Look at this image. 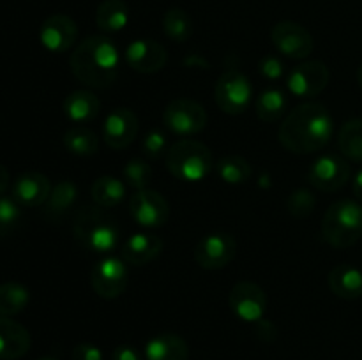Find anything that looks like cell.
I'll use <instances>...</instances> for the list:
<instances>
[{
	"label": "cell",
	"instance_id": "1",
	"mask_svg": "<svg viewBox=\"0 0 362 360\" xmlns=\"http://www.w3.org/2000/svg\"><path fill=\"white\" fill-rule=\"evenodd\" d=\"M334 120L324 104L306 102L286 115L279 127V141L286 150L306 155L318 152L331 141Z\"/></svg>",
	"mask_w": 362,
	"mask_h": 360
},
{
	"label": "cell",
	"instance_id": "2",
	"mask_svg": "<svg viewBox=\"0 0 362 360\" xmlns=\"http://www.w3.org/2000/svg\"><path fill=\"white\" fill-rule=\"evenodd\" d=\"M69 66L74 78L85 87L108 88L119 76V49L105 35H90L71 53Z\"/></svg>",
	"mask_w": 362,
	"mask_h": 360
},
{
	"label": "cell",
	"instance_id": "3",
	"mask_svg": "<svg viewBox=\"0 0 362 360\" xmlns=\"http://www.w3.org/2000/svg\"><path fill=\"white\" fill-rule=\"evenodd\" d=\"M73 232L81 247L101 254L115 249L120 236L117 221L99 205H87L78 210Z\"/></svg>",
	"mask_w": 362,
	"mask_h": 360
},
{
	"label": "cell",
	"instance_id": "4",
	"mask_svg": "<svg viewBox=\"0 0 362 360\" xmlns=\"http://www.w3.org/2000/svg\"><path fill=\"white\" fill-rule=\"evenodd\" d=\"M322 236L329 246L346 249L362 236V207L352 200H339L327 208L322 219Z\"/></svg>",
	"mask_w": 362,
	"mask_h": 360
},
{
	"label": "cell",
	"instance_id": "5",
	"mask_svg": "<svg viewBox=\"0 0 362 360\" xmlns=\"http://www.w3.org/2000/svg\"><path fill=\"white\" fill-rule=\"evenodd\" d=\"M166 166L175 179L202 182L212 172V154L207 145L197 140H179L168 148Z\"/></svg>",
	"mask_w": 362,
	"mask_h": 360
},
{
	"label": "cell",
	"instance_id": "6",
	"mask_svg": "<svg viewBox=\"0 0 362 360\" xmlns=\"http://www.w3.org/2000/svg\"><path fill=\"white\" fill-rule=\"evenodd\" d=\"M214 99L219 109L228 115H240L250 108L253 101L251 81L239 69H228L216 81Z\"/></svg>",
	"mask_w": 362,
	"mask_h": 360
},
{
	"label": "cell",
	"instance_id": "7",
	"mask_svg": "<svg viewBox=\"0 0 362 360\" xmlns=\"http://www.w3.org/2000/svg\"><path fill=\"white\" fill-rule=\"evenodd\" d=\"M163 124L173 134L194 136L207 126V112L200 102L193 99H173L163 113Z\"/></svg>",
	"mask_w": 362,
	"mask_h": 360
},
{
	"label": "cell",
	"instance_id": "8",
	"mask_svg": "<svg viewBox=\"0 0 362 360\" xmlns=\"http://www.w3.org/2000/svg\"><path fill=\"white\" fill-rule=\"evenodd\" d=\"M228 302L233 314L246 323L260 321L267 311V295L253 281L237 282L230 292Z\"/></svg>",
	"mask_w": 362,
	"mask_h": 360
},
{
	"label": "cell",
	"instance_id": "9",
	"mask_svg": "<svg viewBox=\"0 0 362 360\" xmlns=\"http://www.w3.org/2000/svg\"><path fill=\"white\" fill-rule=\"evenodd\" d=\"M311 186L324 193H334L350 180V164L336 154H325L313 162L308 172Z\"/></svg>",
	"mask_w": 362,
	"mask_h": 360
},
{
	"label": "cell",
	"instance_id": "10",
	"mask_svg": "<svg viewBox=\"0 0 362 360\" xmlns=\"http://www.w3.org/2000/svg\"><path fill=\"white\" fill-rule=\"evenodd\" d=\"M235 239L228 233L205 235L194 247V261L205 270H218L226 267L235 258Z\"/></svg>",
	"mask_w": 362,
	"mask_h": 360
},
{
	"label": "cell",
	"instance_id": "11",
	"mask_svg": "<svg viewBox=\"0 0 362 360\" xmlns=\"http://www.w3.org/2000/svg\"><path fill=\"white\" fill-rule=\"evenodd\" d=\"M129 214L134 221L145 228H159L170 217V205L158 191L141 189L131 196Z\"/></svg>",
	"mask_w": 362,
	"mask_h": 360
},
{
	"label": "cell",
	"instance_id": "12",
	"mask_svg": "<svg viewBox=\"0 0 362 360\" xmlns=\"http://www.w3.org/2000/svg\"><path fill=\"white\" fill-rule=\"evenodd\" d=\"M92 288L98 296L106 300L117 299L127 288V268L120 258L108 256L92 268Z\"/></svg>",
	"mask_w": 362,
	"mask_h": 360
},
{
	"label": "cell",
	"instance_id": "13",
	"mask_svg": "<svg viewBox=\"0 0 362 360\" xmlns=\"http://www.w3.org/2000/svg\"><path fill=\"white\" fill-rule=\"evenodd\" d=\"M276 49L288 59L303 60L313 52V37L303 25L296 21H279L271 32Z\"/></svg>",
	"mask_w": 362,
	"mask_h": 360
},
{
	"label": "cell",
	"instance_id": "14",
	"mask_svg": "<svg viewBox=\"0 0 362 360\" xmlns=\"http://www.w3.org/2000/svg\"><path fill=\"white\" fill-rule=\"evenodd\" d=\"M331 80L327 66L320 60H310L290 73L288 88L296 97H317L325 90Z\"/></svg>",
	"mask_w": 362,
	"mask_h": 360
},
{
	"label": "cell",
	"instance_id": "15",
	"mask_svg": "<svg viewBox=\"0 0 362 360\" xmlns=\"http://www.w3.org/2000/svg\"><path fill=\"white\" fill-rule=\"evenodd\" d=\"M138 129H140L138 116L127 108H117L108 113L103 124V138L110 148L122 150L136 140Z\"/></svg>",
	"mask_w": 362,
	"mask_h": 360
},
{
	"label": "cell",
	"instance_id": "16",
	"mask_svg": "<svg viewBox=\"0 0 362 360\" xmlns=\"http://www.w3.org/2000/svg\"><path fill=\"white\" fill-rule=\"evenodd\" d=\"M41 44L52 53H64L73 48L78 39V27L73 18L66 14H53L46 18L39 30Z\"/></svg>",
	"mask_w": 362,
	"mask_h": 360
},
{
	"label": "cell",
	"instance_id": "17",
	"mask_svg": "<svg viewBox=\"0 0 362 360\" xmlns=\"http://www.w3.org/2000/svg\"><path fill=\"white\" fill-rule=\"evenodd\" d=\"M168 55L163 44L151 39L133 41L126 49V62L133 71L141 74H154L165 67Z\"/></svg>",
	"mask_w": 362,
	"mask_h": 360
},
{
	"label": "cell",
	"instance_id": "18",
	"mask_svg": "<svg viewBox=\"0 0 362 360\" xmlns=\"http://www.w3.org/2000/svg\"><path fill=\"white\" fill-rule=\"evenodd\" d=\"M52 182L39 172H27L13 184V198L21 207H41L52 193Z\"/></svg>",
	"mask_w": 362,
	"mask_h": 360
},
{
	"label": "cell",
	"instance_id": "19",
	"mask_svg": "<svg viewBox=\"0 0 362 360\" xmlns=\"http://www.w3.org/2000/svg\"><path fill=\"white\" fill-rule=\"evenodd\" d=\"M32 339L27 328L11 316L0 314V360H16L27 355Z\"/></svg>",
	"mask_w": 362,
	"mask_h": 360
},
{
	"label": "cell",
	"instance_id": "20",
	"mask_svg": "<svg viewBox=\"0 0 362 360\" xmlns=\"http://www.w3.org/2000/svg\"><path fill=\"white\" fill-rule=\"evenodd\" d=\"M163 251V240L151 233H134L124 242L120 256L126 263L141 267L156 260Z\"/></svg>",
	"mask_w": 362,
	"mask_h": 360
},
{
	"label": "cell",
	"instance_id": "21",
	"mask_svg": "<svg viewBox=\"0 0 362 360\" xmlns=\"http://www.w3.org/2000/svg\"><path fill=\"white\" fill-rule=\"evenodd\" d=\"M145 360H189V346L177 334H159L145 346Z\"/></svg>",
	"mask_w": 362,
	"mask_h": 360
},
{
	"label": "cell",
	"instance_id": "22",
	"mask_svg": "<svg viewBox=\"0 0 362 360\" xmlns=\"http://www.w3.org/2000/svg\"><path fill=\"white\" fill-rule=\"evenodd\" d=\"M329 288L343 300H356L362 296V272L352 265H338L329 274Z\"/></svg>",
	"mask_w": 362,
	"mask_h": 360
},
{
	"label": "cell",
	"instance_id": "23",
	"mask_svg": "<svg viewBox=\"0 0 362 360\" xmlns=\"http://www.w3.org/2000/svg\"><path fill=\"white\" fill-rule=\"evenodd\" d=\"M101 112V101L90 90H74L64 101V113L69 120L76 124H85L94 120Z\"/></svg>",
	"mask_w": 362,
	"mask_h": 360
},
{
	"label": "cell",
	"instance_id": "24",
	"mask_svg": "<svg viewBox=\"0 0 362 360\" xmlns=\"http://www.w3.org/2000/svg\"><path fill=\"white\" fill-rule=\"evenodd\" d=\"M78 198V187L71 180H60L46 200L45 215L49 221H59L73 208Z\"/></svg>",
	"mask_w": 362,
	"mask_h": 360
},
{
	"label": "cell",
	"instance_id": "25",
	"mask_svg": "<svg viewBox=\"0 0 362 360\" xmlns=\"http://www.w3.org/2000/svg\"><path fill=\"white\" fill-rule=\"evenodd\" d=\"M129 20V9L124 0H103L95 11V23L103 32L122 30Z\"/></svg>",
	"mask_w": 362,
	"mask_h": 360
},
{
	"label": "cell",
	"instance_id": "26",
	"mask_svg": "<svg viewBox=\"0 0 362 360\" xmlns=\"http://www.w3.org/2000/svg\"><path fill=\"white\" fill-rule=\"evenodd\" d=\"M92 200L103 208H113L126 198V186L115 176H99L90 187Z\"/></svg>",
	"mask_w": 362,
	"mask_h": 360
},
{
	"label": "cell",
	"instance_id": "27",
	"mask_svg": "<svg viewBox=\"0 0 362 360\" xmlns=\"http://www.w3.org/2000/svg\"><path fill=\"white\" fill-rule=\"evenodd\" d=\"M64 147L74 155L80 157H90L98 154L99 150V138L94 131L83 126H74L64 134Z\"/></svg>",
	"mask_w": 362,
	"mask_h": 360
},
{
	"label": "cell",
	"instance_id": "28",
	"mask_svg": "<svg viewBox=\"0 0 362 360\" xmlns=\"http://www.w3.org/2000/svg\"><path fill=\"white\" fill-rule=\"evenodd\" d=\"M30 293L20 282H4L0 284V314L2 316H16L23 313L28 306Z\"/></svg>",
	"mask_w": 362,
	"mask_h": 360
},
{
	"label": "cell",
	"instance_id": "29",
	"mask_svg": "<svg viewBox=\"0 0 362 360\" xmlns=\"http://www.w3.org/2000/svg\"><path fill=\"white\" fill-rule=\"evenodd\" d=\"M338 145L341 154L354 162H362V119H352L339 129Z\"/></svg>",
	"mask_w": 362,
	"mask_h": 360
},
{
	"label": "cell",
	"instance_id": "30",
	"mask_svg": "<svg viewBox=\"0 0 362 360\" xmlns=\"http://www.w3.org/2000/svg\"><path fill=\"white\" fill-rule=\"evenodd\" d=\"M286 97L278 88H267L255 101V112L264 122H276L286 112Z\"/></svg>",
	"mask_w": 362,
	"mask_h": 360
},
{
	"label": "cell",
	"instance_id": "31",
	"mask_svg": "<svg viewBox=\"0 0 362 360\" xmlns=\"http://www.w3.org/2000/svg\"><path fill=\"white\" fill-rule=\"evenodd\" d=\"M163 30L172 41L184 42L193 35V20L186 11L173 7V9L166 11L165 18H163Z\"/></svg>",
	"mask_w": 362,
	"mask_h": 360
},
{
	"label": "cell",
	"instance_id": "32",
	"mask_svg": "<svg viewBox=\"0 0 362 360\" xmlns=\"http://www.w3.org/2000/svg\"><path fill=\"white\" fill-rule=\"evenodd\" d=\"M218 175L226 184H246L251 179V166L243 155H226L218 162Z\"/></svg>",
	"mask_w": 362,
	"mask_h": 360
},
{
	"label": "cell",
	"instance_id": "33",
	"mask_svg": "<svg viewBox=\"0 0 362 360\" xmlns=\"http://www.w3.org/2000/svg\"><path fill=\"white\" fill-rule=\"evenodd\" d=\"M122 176L126 184L133 189L141 191L147 189L148 184L152 182V168L148 162L141 161V159H131L122 169Z\"/></svg>",
	"mask_w": 362,
	"mask_h": 360
},
{
	"label": "cell",
	"instance_id": "34",
	"mask_svg": "<svg viewBox=\"0 0 362 360\" xmlns=\"http://www.w3.org/2000/svg\"><path fill=\"white\" fill-rule=\"evenodd\" d=\"M317 200H315L313 194L308 189H297L286 200V208H288L290 214L297 219H304L313 212Z\"/></svg>",
	"mask_w": 362,
	"mask_h": 360
},
{
	"label": "cell",
	"instance_id": "35",
	"mask_svg": "<svg viewBox=\"0 0 362 360\" xmlns=\"http://www.w3.org/2000/svg\"><path fill=\"white\" fill-rule=\"evenodd\" d=\"M21 221V205L14 198L0 196V235H6Z\"/></svg>",
	"mask_w": 362,
	"mask_h": 360
},
{
	"label": "cell",
	"instance_id": "36",
	"mask_svg": "<svg viewBox=\"0 0 362 360\" xmlns=\"http://www.w3.org/2000/svg\"><path fill=\"white\" fill-rule=\"evenodd\" d=\"M166 147H168V141H166V134L163 131L154 129L144 138L141 141V148H144V154L151 159H159L165 154Z\"/></svg>",
	"mask_w": 362,
	"mask_h": 360
},
{
	"label": "cell",
	"instance_id": "37",
	"mask_svg": "<svg viewBox=\"0 0 362 360\" xmlns=\"http://www.w3.org/2000/svg\"><path fill=\"white\" fill-rule=\"evenodd\" d=\"M258 71H260V74L264 78L276 81L283 76V73H285V66H283V62L278 56L267 55L260 60V64H258Z\"/></svg>",
	"mask_w": 362,
	"mask_h": 360
},
{
	"label": "cell",
	"instance_id": "38",
	"mask_svg": "<svg viewBox=\"0 0 362 360\" xmlns=\"http://www.w3.org/2000/svg\"><path fill=\"white\" fill-rule=\"evenodd\" d=\"M73 360H103V353L98 346L90 344V342H80L73 348L71 353Z\"/></svg>",
	"mask_w": 362,
	"mask_h": 360
},
{
	"label": "cell",
	"instance_id": "39",
	"mask_svg": "<svg viewBox=\"0 0 362 360\" xmlns=\"http://www.w3.org/2000/svg\"><path fill=\"white\" fill-rule=\"evenodd\" d=\"M112 360H144V356L134 346L120 344L113 349Z\"/></svg>",
	"mask_w": 362,
	"mask_h": 360
},
{
	"label": "cell",
	"instance_id": "40",
	"mask_svg": "<svg viewBox=\"0 0 362 360\" xmlns=\"http://www.w3.org/2000/svg\"><path fill=\"white\" fill-rule=\"evenodd\" d=\"M9 180H11L9 172H7L6 166L0 164V196H2V194L7 191V187H9Z\"/></svg>",
	"mask_w": 362,
	"mask_h": 360
},
{
	"label": "cell",
	"instance_id": "41",
	"mask_svg": "<svg viewBox=\"0 0 362 360\" xmlns=\"http://www.w3.org/2000/svg\"><path fill=\"white\" fill-rule=\"evenodd\" d=\"M354 194H356L357 200L362 203V169L357 173L356 179H354Z\"/></svg>",
	"mask_w": 362,
	"mask_h": 360
},
{
	"label": "cell",
	"instance_id": "42",
	"mask_svg": "<svg viewBox=\"0 0 362 360\" xmlns=\"http://www.w3.org/2000/svg\"><path fill=\"white\" fill-rule=\"evenodd\" d=\"M357 81H359V87L362 88V64L359 66V71H357Z\"/></svg>",
	"mask_w": 362,
	"mask_h": 360
},
{
	"label": "cell",
	"instance_id": "43",
	"mask_svg": "<svg viewBox=\"0 0 362 360\" xmlns=\"http://www.w3.org/2000/svg\"><path fill=\"white\" fill-rule=\"evenodd\" d=\"M39 360H59V359H55V356H41Z\"/></svg>",
	"mask_w": 362,
	"mask_h": 360
}]
</instances>
